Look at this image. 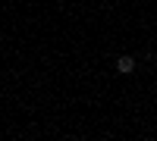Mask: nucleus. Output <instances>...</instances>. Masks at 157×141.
<instances>
[{
    "instance_id": "1",
    "label": "nucleus",
    "mask_w": 157,
    "mask_h": 141,
    "mask_svg": "<svg viewBox=\"0 0 157 141\" xmlns=\"http://www.w3.org/2000/svg\"><path fill=\"white\" fill-rule=\"evenodd\" d=\"M116 72H120V75H132L135 72V60L129 57V54H123L120 60H116Z\"/></svg>"
}]
</instances>
